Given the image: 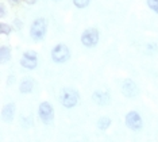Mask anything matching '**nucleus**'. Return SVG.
I'll use <instances>...</instances> for the list:
<instances>
[{"label":"nucleus","mask_w":158,"mask_h":142,"mask_svg":"<svg viewBox=\"0 0 158 142\" xmlns=\"http://www.w3.org/2000/svg\"><path fill=\"white\" fill-rule=\"evenodd\" d=\"M60 103L62 104L64 108L66 110H72L78 104L80 101V92L73 88V87H65L60 91V96H58Z\"/></svg>","instance_id":"1"},{"label":"nucleus","mask_w":158,"mask_h":142,"mask_svg":"<svg viewBox=\"0 0 158 142\" xmlns=\"http://www.w3.org/2000/svg\"><path fill=\"white\" fill-rule=\"evenodd\" d=\"M46 32H48V20H46V18L41 16L34 19L30 26V37L35 42H39L46 37Z\"/></svg>","instance_id":"2"},{"label":"nucleus","mask_w":158,"mask_h":142,"mask_svg":"<svg viewBox=\"0 0 158 142\" xmlns=\"http://www.w3.org/2000/svg\"><path fill=\"white\" fill-rule=\"evenodd\" d=\"M70 60V49L66 43H57L52 49V61L54 64H65Z\"/></svg>","instance_id":"3"},{"label":"nucleus","mask_w":158,"mask_h":142,"mask_svg":"<svg viewBox=\"0 0 158 142\" xmlns=\"http://www.w3.org/2000/svg\"><path fill=\"white\" fill-rule=\"evenodd\" d=\"M80 41L82 43V46L88 47V49H92L99 43L100 41V31L99 28L96 27H88L82 31Z\"/></svg>","instance_id":"4"},{"label":"nucleus","mask_w":158,"mask_h":142,"mask_svg":"<svg viewBox=\"0 0 158 142\" xmlns=\"http://www.w3.org/2000/svg\"><path fill=\"white\" fill-rule=\"evenodd\" d=\"M54 107L49 101H41L38 105V116L44 125H52L54 122Z\"/></svg>","instance_id":"5"},{"label":"nucleus","mask_w":158,"mask_h":142,"mask_svg":"<svg viewBox=\"0 0 158 142\" xmlns=\"http://www.w3.org/2000/svg\"><path fill=\"white\" fill-rule=\"evenodd\" d=\"M124 123L131 131H141L143 129V118L138 111L131 110L124 115Z\"/></svg>","instance_id":"6"},{"label":"nucleus","mask_w":158,"mask_h":142,"mask_svg":"<svg viewBox=\"0 0 158 142\" xmlns=\"http://www.w3.org/2000/svg\"><path fill=\"white\" fill-rule=\"evenodd\" d=\"M20 67L28 71H33L38 67V53L35 50H26L22 54V58L19 61Z\"/></svg>","instance_id":"7"},{"label":"nucleus","mask_w":158,"mask_h":142,"mask_svg":"<svg viewBox=\"0 0 158 142\" xmlns=\"http://www.w3.org/2000/svg\"><path fill=\"white\" fill-rule=\"evenodd\" d=\"M120 91H122V93H123V96H126L127 99H134L139 93L138 84H136L132 79H124L123 83H122Z\"/></svg>","instance_id":"8"},{"label":"nucleus","mask_w":158,"mask_h":142,"mask_svg":"<svg viewBox=\"0 0 158 142\" xmlns=\"http://www.w3.org/2000/svg\"><path fill=\"white\" fill-rule=\"evenodd\" d=\"M92 101L99 107H104V105H108L111 103V95L107 91L102 89H96L92 93Z\"/></svg>","instance_id":"9"},{"label":"nucleus","mask_w":158,"mask_h":142,"mask_svg":"<svg viewBox=\"0 0 158 142\" xmlns=\"http://www.w3.org/2000/svg\"><path fill=\"white\" fill-rule=\"evenodd\" d=\"M16 105L15 103H6L2 107V121L4 123H11L15 118Z\"/></svg>","instance_id":"10"},{"label":"nucleus","mask_w":158,"mask_h":142,"mask_svg":"<svg viewBox=\"0 0 158 142\" xmlns=\"http://www.w3.org/2000/svg\"><path fill=\"white\" fill-rule=\"evenodd\" d=\"M34 87H35L34 79H31V77H24L22 81L19 83V92L23 93V95L31 93V92H33V89H34Z\"/></svg>","instance_id":"11"},{"label":"nucleus","mask_w":158,"mask_h":142,"mask_svg":"<svg viewBox=\"0 0 158 142\" xmlns=\"http://www.w3.org/2000/svg\"><path fill=\"white\" fill-rule=\"evenodd\" d=\"M111 125H112V119L110 118L108 115H103L100 116L98 119V122H96V127L100 130V131H106V130H108Z\"/></svg>","instance_id":"12"},{"label":"nucleus","mask_w":158,"mask_h":142,"mask_svg":"<svg viewBox=\"0 0 158 142\" xmlns=\"http://www.w3.org/2000/svg\"><path fill=\"white\" fill-rule=\"evenodd\" d=\"M0 60H2L3 65L10 62V60H11V47L10 46L2 45V47H0Z\"/></svg>","instance_id":"13"},{"label":"nucleus","mask_w":158,"mask_h":142,"mask_svg":"<svg viewBox=\"0 0 158 142\" xmlns=\"http://www.w3.org/2000/svg\"><path fill=\"white\" fill-rule=\"evenodd\" d=\"M73 2V6L76 7V8H87V7L89 6V3H91V0H72Z\"/></svg>","instance_id":"14"},{"label":"nucleus","mask_w":158,"mask_h":142,"mask_svg":"<svg viewBox=\"0 0 158 142\" xmlns=\"http://www.w3.org/2000/svg\"><path fill=\"white\" fill-rule=\"evenodd\" d=\"M11 31H12V27L10 26V24L4 23V22L0 23V32H2L3 35H10L11 34Z\"/></svg>","instance_id":"15"},{"label":"nucleus","mask_w":158,"mask_h":142,"mask_svg":"<svg viewBox=\"0 0 158 142\" xmlns=\"http://www.w3.org/2000/svg\"><path fill=\"white\" fill-rule=\"evenodd\" d=\"M147 6H149V8L153 11V12L158 14V0H146Z\"/></svg>","instance_id":"16"},{"label":"nucleus","mask_w":158,"mask_h":142,"mask_svg":"<svg viewBox=\"0 0 158 142\" xmlns=\"http://www.w3.org/2000/svg\"><path fill=\"white\" fill-rule=\"evenodd\" d=\"M146 49L147 50H153V53H156L157 50H158V46H157V43H147Z\"/></svg>","instance_id":"17"},{"label":"nucleus","mask_w":158,"mask_h":142,"mask_svg":"<svg viewBox=\"0 0 158 142\" xmlns=\"http://www.w3.org/2000/svg\"><path fill=\"white\" fill-rule=\"evenodd\" d=\"M0 16H2V18L6 16V4H4V3H2V4H0Z\"/></svg>","instance_id":"18"},{"label":"nucleus","mask_w":158,"mask_h":142,"mask_svg":"<svg viewBox=\"0 0 158 142\" xmlns=\"http://www.w3.org/2000/svg\"><path fill=\"white\" fill-rule=\"evenodd\" d=\"M38 0H24V3H27V4H30V6H33V4H35Z\"/></svg>","instance_id":"19"},{"label":"nucleus","mask_w":158,"mask_h":142,"mask_svg":"<svg viewBox=\"0 0 158 142\" xmlns=\"http://www.w3.org/2000/svg\"><path fill=\"white\" fill-rule=\"evenodd\" d=\"M8 2H11V3H12V4H18V3H19V2H20V0H8Z\"/></svg>","instance_id":"20"},{"label":"nucleus","mask_w":158,"mask_h":142,"mask_svg":"<svg viewBox=\"0 0 158 142\" xmlns=\"http://www.w3.org/2000/svg\"><path fill=\"white\" fill-rule=\"evenodd\" d=\"M53 2H61V0H53Z\"/></svg>","instance_id":"21"},{"label":"nucleus","mask_w":158,"mask_h":142,"mask_svg":"<svg viewBox=\"0 0 158 142\" xmlns=\"http://www.w3.org/2000/svg\"><path fill=\"white\" fill-rule=\"evenodd\" d=\"M74 142H80V141H74Z\"/></svg>","instance_id":"22"}]
</instances>
